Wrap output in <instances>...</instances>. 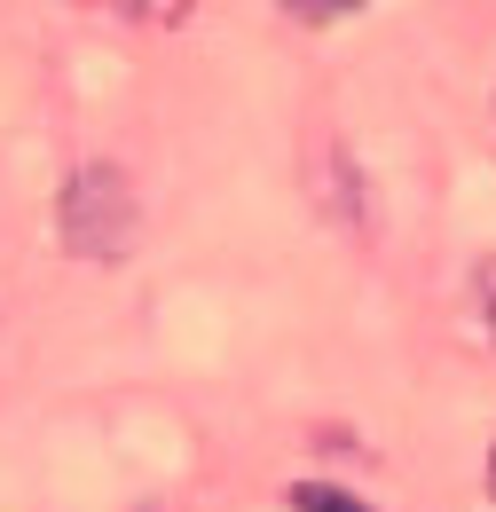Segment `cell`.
<instances>
[{
	"mask_svg": "<svg viewBox=\"0 0 496 512\" xmlns=\"http://www.w3.org/2000/svg\"><path fill=\"white\" fill-rule=\"evenodd\" d=\"M56 229H63V253L71 260L119 268V260L134 253V237H142V197L126 182V166H111V158L79 166L56 197Z\"/></svg>",
	"mask_w": 496,
	"mask_h": 512,
	"instance_id": "obj_1",
	"label": "cell"
},
{
	"mask_svg": "<svg viewBox=\"0 0 496 512\" xmlns=\"http://www.w3.org/2000/svg\"><path fill=\"white\" fill-rule=\"evenodd\" d=\"M308 190H315V205H323L339 229H363V221H371L363 174H355V158H347L339 134H315V142H308Z\"/></svg>",
	"mask_w": 496,
	"mask_h": 512,
	"instance_id": "obj_2",
	"label": "cell"
},
{
	"mask_svg": "<svg viewBox=\"0 0 496 512\" xmlns=\"http://www.w3.org/2000/svg\"><path fill=\"white\" fill-rule=\"evenodd\" d=\"M292 505H300V512H371L363 497H347V489H323V481H300V489H292Z\"/></svg>",
	"mask_w": 496,
	"mask_h": 512,
	"instance_id": "obj_3",
	"label": "cell"
},
{
	"mask_svg": "<svg viewBox=\"0 0 496 512\" xmlns=\"http://www.w3.org/2000/svg\"><path fill=\"white\" fill-rule=\"evenodd\" d=\"M473 308H481V331H489V347H496V253L473 268Z\"/></svg>",
	"mask_w": 496,
	"mask_h": 512,
	"instance_id": "obj_4",
	"label": "cell"
},
{
	"mask_svg": "<svg viewBox=\"0 0 496 512\" xmlns=\"http://www.w3.org/2000/svg\"><path fill=\"white\" fill-rule=\"evenodd\" d=\"M363 0H284V16H300V24H331V16H355Z\"/></svg>",
	"mask_w": 496,
	"mask_h": 512,
	"instance_id": "obj_5",
	"label": "cell"
},
{
	"mask_svg": "<svg viewBox=\"0 0 496 512\" xmlns=\"http://www.w3.org/2000/svg\"><path fill=\"white\" fill-rule=\"evenodd\" d=\"M489 497H496V449H489Z\"/></svg>",
	"mask_w": 496,
	"mask_h": 512,
	"instance_id": "obj_6",
	"label": "cell"
}]
</instances>
